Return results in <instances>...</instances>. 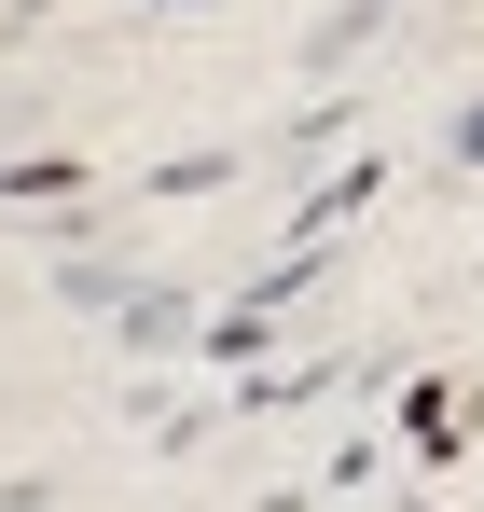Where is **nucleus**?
Returning <instances> with one entry per match:
<instances>
[{"label":"nucleus","instance_id":"f257e3e1","mask_svg":"<svg viewBox=\"0 0 484 512\" xmlns=\"http://www.w3.org/2000/svg\"><path fill=\"white\" fill-rule=\"evenodd\" d=\"M471 153H484V111H471Z\"/></svg>","mask_w":484,"mask_h":512}]
</instances>
